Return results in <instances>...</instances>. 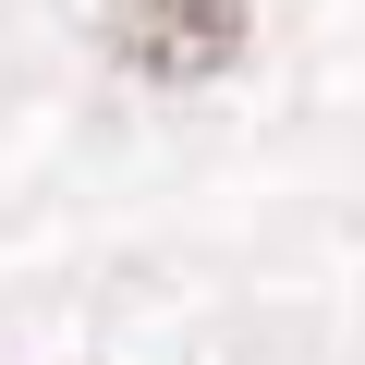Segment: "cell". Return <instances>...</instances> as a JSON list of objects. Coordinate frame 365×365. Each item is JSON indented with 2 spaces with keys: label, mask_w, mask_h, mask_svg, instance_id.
<instances>
[{
  "label": "cell",
  "mask_w": 365,
  "mask_h": 365,
  "mask_svg": "<svg viewBox=\"0 0 365 365\" xmlns=\"http://www.w3.org/2000/svg\"><path fill=\"white\" fill-rule=\"evenodd\" d=\"M110 49L158 86H207L244 49V0H110Z\"/></svg>",
  "instance_id": "cell-1"
}]
</instances>
